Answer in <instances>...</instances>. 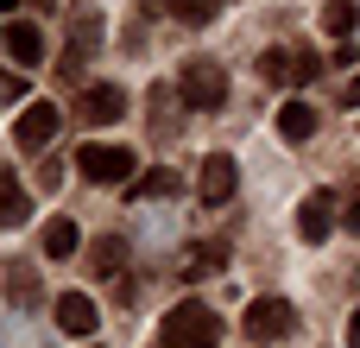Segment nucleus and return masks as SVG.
I'll list each match as a JSON object with an SVG mask.
<instances>
[{
	"mask_svg": "<svg viewBox=\"0 0 360 348\" xmlns=\"http://www.w3.org/2000/svg\"><path fill=\"white\" fill-rule=\"evenodd\" d=\"M215 336H221V323H215L209 304H177V311L158 323V342L165 348H215Z\"/></svg>",
	"mask_w": 360,
	"mask_h": 348,
	"instance_id": "f257e3e1",
	"label": "nucleus"
},
{
	"mask_svg": "<svg viewBox=\"0 0 360 348\" xmlns=\"http://www.w3.org/2000/svg\"><path fill=\"white\" fill-rule=\"evenodd\" d=\"M177 95H184L196 114H215V108L228 101V70H221V63H209V57H196V63H184Z\"/></svg>",
	"mask_w": 360,
	"mask_h": 348,
	"instance_id": "f03ea898",
	"label": "nucleus"
},
{
	"mask_svg": "<svg viewBox=\"0 0 360 348\" xmlns=\"http://www.w3.org/2000/svg\"><path fill=\"white\" fill-rule=\"evenodd\" d=\"M76 171H82L89 184H127V178H133V152H127V146H95V139H89V146L76 152Z\"/></svg>",
	"mask_w": 360,
	"mask_h": 348,
	"instance_id": "7ed1b4c3",
	"label": "nucleus"
},
{
	"mask_svg": "<svg viewBox=\"0 0 360 348\" xmlns=\"http://www.w3.org/2000/svg\"><path fill=\"white\" fill-rule=\"evenodd\" d=\"M316 70H323V57L304 51V44H297V51H291V44H272V51L259 57V76H266V82H310Z\"/></svg>",
	"mask_w": 360,
	"mask_h": 348,
	"instance_id": "20e7f679",
	"label": "nucleus"
},
{
	"mask_svg": "<svg viewBox=\"0 0 360 348\" xmlns=\"http://www.w3.org/2000/svg\"><path fill=\"white\" fill-rule=\"evenodd\" d=\"M291 323H297V311H291L285 298H253V304H247V336H253V342H285Z\"/></svg>",
	"mask_w": 360,
	"mask_h": 348,
	"instance_id": "39448f33",
	"label": "nucleus"
},
{
	"mask_svg": "<svg viewBox=\"0 0 360 348\" xmlns=\"http://www.w3.org/2000/svg\"><path fill=\"white\" fill-rule=\"evenodd\" d=\"M57 127H63V114H57L51 101H32V108L13 120V139H19V152H44V146L57 139Z\"/></svg>",
	"mask_w": 360,
	"mask_h": 348,
	"instance_id": "423d86ee",
	"label": "nucleus"
},
{
	"mask_svg": "<svg viewBox=\"0 0 360 348\" xmlns=\"http://www.w3.org/2000/svg\"><path fill=\"white\" fill-rule=\"evenodd\" d=\"M329 228H335V197H329V190H310V197L297 203V241L323 247V241H329Z\"/></svg>",
	"mask_w": 360,
	"mask_h": 348,
	"instance_id": "0eeeda50",
	"label": "nucleus"
},
{
	"mask_svg": "<svg viewBox=\"0 0 360 348\" xmlns=\"http://www.w3.org/2000/svg\"><path fill=\"white\" fill-rule=\"evenodd\" d=\"M127 114V89L120 82H89L82 89V120L89 127H108V120H120Z\"/></svg>",
	"mask_w": 360,
	"mask_h": 348,
	"instance_id": "6e6552de",
	"label": "nucleus"
},
{
	"mask_svg": "<svg viewBox=\"0 0 360 348\" xmlns=\"http://www.w3.org/2000/svg\"><path fill=\"white\" fill-rule=\"evenodd\" d=\"M234 190H240L234 159H228V152H209V159H202V203H209V209H221Z\"/></svg>",
	"mask_w": 360,
	"mask_h": 348,
	"instance_id": "1a4fd4ad",
	"label": "nucleus"
},
{
	"mask_svg": "<svg viewBox=\"0 0 360 348\" xmlns=\"http://www.w3.org/2000/svg\"><path fill=\"white\" fill-rule=\"evenodd\" d=\"M95 298L89 292H63L57 298V330H70V336H95Z\"/></svg>",
	"mask_w": 360,
	"mask_h": 348,
	"instance_id": "9d476101",
	"label": "nucleus"
},
{
	"mask_svg": "<svg viewBox=\"0 0 360 348\" xmlns=\"http://www.w3.org/2000/svg\"><path fill=\"white\" fill-rule=\"evenodd\" d=\"M95 44H101V13H70V63L63 70H76Z\"/></svg>",
	"mask_w": 360,
	"mask_h": 348,
	"instance_id": "9b49d317",
	"label": "nucleus"
},
{
	"mask_svg": "<svg viewBox=\"0 0 360 348\" xmlns=\"http://www.w3.org/2000/svg\"><path fill=\"white\" fill-rule=\"evenodd\" d=\"M310 133H316V108H310V101H285V108H278V139H285V146H304Z\"/></svg>",
	"mask_w": 360,
	"mask_h": 348,
	"instance_id": "f8f14e48",
	"label": "nucleus"
},
{
	"mask_svg": "<svg viewBox=\"0 0 360 348\" xmlns=\"http://www.w3.org/2000/svg\"><path fill=\"white\" fill-rule=\"evenodd\" d=\"M6 51H13V63H38V57H44V32H38L32 19H13V25H6Z\"/></svg>",
	"mask_w": 360,
	"mask_h": 348,
	"instance_id": "ddd939ff",
	"label": "nucleus"
},
{
	"mask_svg": "<svg viewBox=\"0 0 360 348\" xmlns=\"http://www.w3.org/2000/svg\"><path fill=\"white\" fill-rule=\"evenodd\" d=\"M221 266H228V241H196V247H190V260H184V273H190V279H215Z\"/></svg>",
	"mask_w": 360,
	"mask_h": 348,
	"instance_id": "4468645a",
	"label": "nucleus"
},
{
	"mask_svg": "<svg viewBox=\"0 0 360 348\" xmlns=\"http://www.w3.org/2000/svg\"><path fill=\"white\" fill-rule=\"evenodd\" d=\"M89 266H95L101 279H114V273L127 266V241H120V235H101V241L89 247Z\"/></svg>",
	"mask_w": 360,
	"mask_h": 348,
	"instance_id": "2eb2a0df",
	"label": "nucleus"
},
{
	"mask_svg": "<svg viewBox=\"0 0 360 348\" xmlns=\"http://www.w3.org/2000/svg\"><path fill=\"white\" fill-rule=\"evenodd\" d=\"M354 25H360V6H354V0H329V6H323V32H329V38H342V44H348V38H354Z\"/></svg>",
	"mask_w": 360,
	"mask_h": 348,
	"instance_id": "dca6fc26",
	"label": "nucleus"
},
{
	"mask_svg": "<svg viewBox=\"0 0 360 348\" xmlns=\"http://www.w3.org/2000/svg\"><path fill=\"white\" fill-rule=\"evenodd\" d=\"M76 247H82V235H76V222H70V216H57V222L44 228V254H51V260H70Z\"/></svg>",
	"mask_w": 360,
	"mask_h": 348,
	"instance_id": "f3484780",
	"label": "nucleus"
},
{
	"mask_svg": "<svg viewBox=\"0 0 360 348\" xmlns=\"http://www.w3.org/2000/svg\"><path fill=\"white\" fill-rule=\"evenodd\" d=\"M32 216V203H25V190L13 184V178H0V228H19Z\"/></svg>",
	"mask_w": 360,
	"mask_h": 348,
	"instance_id": "a211bd4d",
	"label": "nucleus"
},
{
	"mask_svg": "<svg viewBox=\"0 0 360 348\" xmlns=\"http://www.w3.org/2000/svg\"><path fill=\"white\" fill-rule=\"evenodd\" d=\"M133 197H177V171H152V178H139V184H127Z\"/></svg>",
	"mask_w": 360,
	"mask_h": 348,
	"instance_id": "6ab92c4d",
	"label": "nucleus"
},
{
	"mask_svg": "<svg viewBox=\"0 0 360 348\" xmlns=\"http://www.w3.org/2000/svg\"><path fill=\"white\" fill-rule=\"evenodd\" d=\"M171 6H177V19H184V25H209L221 0H171Z\"/></svg>",
	"mask_w": 360,
	"mask_h": 348,
	"instance_id": "aec40b11",
	"label": "nucleus"
},
{
	"mask_svg": "<svg viewBox=\"0 0 360 348\" xmlns=\"http://www.w3.org/2000/svg\"><path fill=\"white\" fill-rule=\"evenodd\" d=\"M13 298H19V304H32V298H38V285H32V266H25V260H13Z\"/></svg>",
	"mask_w": 360,
	"mask_h": 348,
	"instance_id": "412c9836",
	"label": "nucleus"
},
{
	"mask_svg": "<svg viewBox=\"0 0 360 348\" xmlns=\"http://www.w3.org/2000/svg\"><path fill=\"white\" fill-rule=\"evenodd\" d=\"M19 95H25V82H19V76H6V70H0V101H19Z\"/></svg>",
	"mask_w": 360,
	"mask_h": 348,
	"instance_id": "4be33fe9",
	"label": "nucleus"
},
{
	"mask_svg": "<svg viewBox=\"0 0 360 348\" xmlns=\"http://www.w3.org/2000/svg\"><path fill=\"white\" fill-rule=\"evenodd\" d=\"M342 222H348V235H360V197L348 203V216H342Z\"/></svg>",
	"mask_w": 360,
	"mask_h": 348,
	"instance_id": "5701e85b",
	"label": "nucleus"
},
{
	"mask_svg": "<svg viewBox=\"0 0 360 348\" xmlns=\"http://www.w3.org/2000/svg\"><path fill=\"white\" fill-rule=\"evenodd\" d=\"M348 348H360V311L348 317Z\"/></svg>",
	"mask_w": 360,
	"mask_h": 348,
	"instance_id": "b1692460",
	"label": "nucleus"
}]
</instances>
